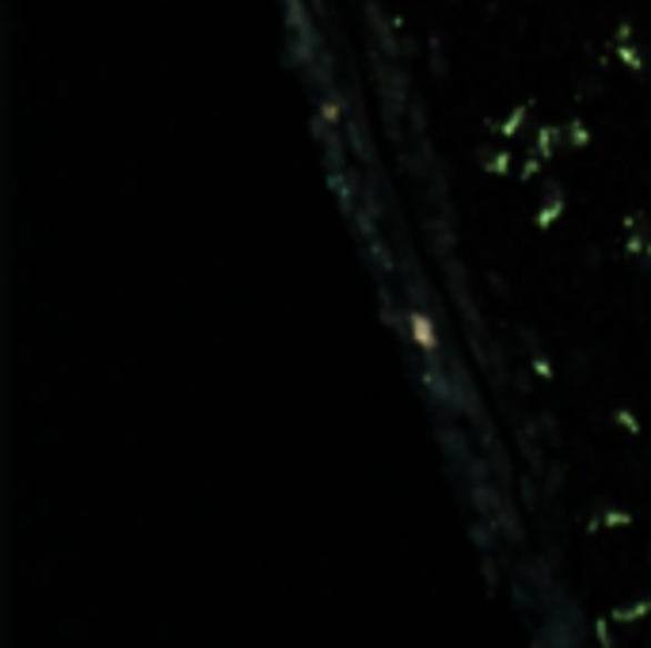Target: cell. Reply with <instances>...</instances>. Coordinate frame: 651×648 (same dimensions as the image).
I'll list each match as a JSON object with an SVG mask.
<instances>
[]
</instances>
